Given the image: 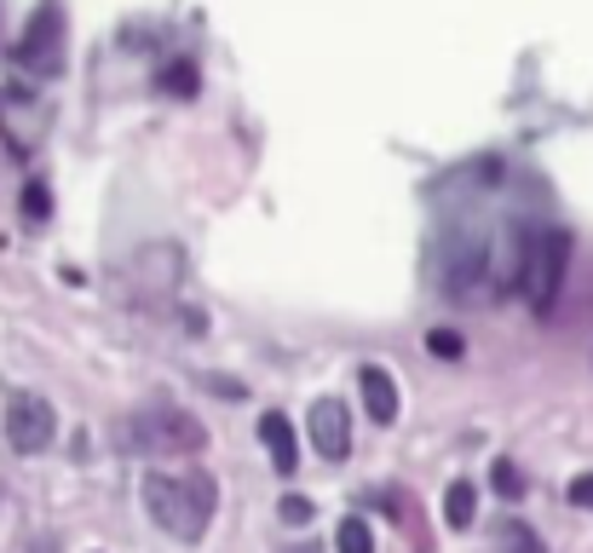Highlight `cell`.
<instances>
[{
	"mask_svg": "<svg viewBox=\"0 0 593 553\" xmlns=\"http://www.w3.org/2000/svg\"><path fill=\"white\" fill-rule=\"evenodd\" d=\"M564 254H571V237L564 231H536L530 248H525V265H519V289L536 312H548L559 300V283H564Z\"/></svg>",
	"mask_w": 593,
	"mask_h": 553,
	"instance_id": "obj_2",
	"label": "cell"
},
{
	"mask_svg": "<svg viewBox=\"0 0 593 553\" xmlns=\"http://www.w3.org/2000/svg\"><path fill=\"white\" fill-rule=\"evenodd\" d=\"M214 501H219V490H214V479L202 467H191V473H144V508L179 542H196L202 531H208Z\"/></svg>",
	"mask_w": 593,
	"mask_h": 553,
	"instance_id": "obj_1",
	"label": "cell"
},
{
	"mask_svg": "<svg viewBox=\"0 0 593 553\" xmlns=\"http://www.w3.org/2000/svg\"><path fill=\"white\" fill-rule=\"evenodd\" d=\"M23 214H30V219H46V185H30V191H23Z\"/></svg>",
	"mask_w": 593,
	"mask_h": 553,
	"instance_id": "obj_16",
	"label": "cell"
},
{
	"mask_svg": "<svg viewBox=\"0 0 593 553\" xmlns=\"http://www.w3.org/2000/svg\"><path fill=\"white\" fill-rule=\"evenodd\" d=\"M427 346L438 351V358H461V351H467V346H461V335H455V329H432V335H427Z\"/></svg>",
	"mask_w": 593,
	"mask_h": 553,
	"instance_id": "obj_14",
	"label": "cell"
},
{
	"mask_svg": "<svg viewBox=\"0 0 593 553\" xmlns=\"http://www.w3.org/2000/svg\"><path fill=\"white\" fill-rule=\"evenodd\" d=\"M260 444L271 449V467H277V473H294V467H300V449H294V426L282 421L277 410H271V415H260Z\"/></svg>",
	"mask_w": 593,
	"mask_h": 553,
	"instance_id": "obj_8",
	"label": "cell"
},
{
	"mask_svg": "<svg viewBox=\"0 0 593 553\" xmlns=\"http://www.w3.org/2000/svg\"><path fill=\"white\" fill-rule=\"evenodd\" d=\"M53 426H58L53 404L35 398V392H18L7 404V438H12V449H23V456H35V449L53 444Z\"/></svg>",
	"mask_w": 593,
	"mask_h": 553,
	"instance_id": "obj_4",
	"label": "cell"
},
{
	"mask_svg": "<svg viewBox=\"0 0 593 553\" xmlns=\"http://www.w3.org/2000/svg\"><path fill=\"white\" fill-rule=\"evenodd\" d=\"M18 58L30 69H41V75H53L64 64V12H58V0L35 7L30 30H23V41H18Z\"/></svg>",
	"mask_w": 593,
	"mask_h": 553,
	"instance_id": "obj_3",
	"label": "cell"
},
{
	"mask_svg": "<svg viewBox=\"0 0 593 553\" xmlns=\"http://www.w3.org/2000/svg\"><path fill=\"white\" fill-rule=\"evenodd\" d=\"M489 485H496L502 496H519L525 490V473L513 467V462H496V467H489Z\"/></svg>",
	"mask_w": 593,
	"mask_h": 553,
	"instance_id": "obj_13",
	"label": "cell"
},
{
	"mask_svg": "<svg viewBox=\"0 0 593 553\" xmlns=\"http://www.w3.org/2000/svg\"><path fill=\"white\" fill-rule=\"evenodd\" d=\"M571 508H593V473H582V479H571Z\"/></svg>",
	"mask_w": 593,
	"mask_h": 553,
	"instance_id": "obj_17",
	"label": "cell"
},
{
	"mask_svg": "<svg viewBox=\"0 0 593 553\" xmlns=\"http://www.w3.org/2000/svg\"><path fill=\"white\" fill-rule=\"evenodd\" d=\"M334 553H375V536L364 519H341V531H334Z\"/></svg>",
	"mask_w": 593,
	"mask_h": 553,
	"instance_id": "obj_10",
	"label": "cell"
},
{
	"mask_svg": "<svg viewBox=\"0 0 593 553\" xmlns=\"http://www.w3.org/2000/svg\"><path fill=\"white\" fill-rule=\"evenodd\" d=\"M162 93L191 98V93H196V69H191V64H168V69H162Z\"/></svg>",
	"mask_w": 593,
	"mask_h": 553,
	"instance_id": "obj_12",
	"label": "cell"
},
{
	"mask_svg": "<svg viewBox=\"0 0 593 553\" xmlns=\"http://www.w3.org/2000/svg\"><path fill=\"white\" fill-rule=\"evenodd\" d=\"M282 519L305 524V519H312V501H305V496H282Z\"/></svg>",
	"mask_w": 593,
	"mask_h": 553,
	"instance_id": "obj_15",
	"label": "cell"
},
{
	"mask_svg": "<svg viewBox=\"0 0 593 553\" xmlns=\"http://www.w3.org/2000/svg\"><path fill=\"white\" fill-rule=\"evenodd\" d=\"M502 553H541V536L530 531L525 519H507L502 524Z\"/></svg>",
	"mask_w": 593,
	"mask_h": 553,
	"instance_id": "obj_11",
	"label": "cell"
},
{
	"mask_svg": "<svg viewBox=\"0 0 593 553\" xmlns=\"http://www.w3.org/2000/svg\"><path fill=\"white\" fill-rule=\"evenodd\" d=\"M473 513H478V490H473L467 479H455V485L444 490V524H450V531H467Z\"/></svg>",
	"mask_w": 593,
	"mask_h": 553,
	"instance_id": "obj_9",
	"label": "cell"
},
{
	"mask_svg": "<svg viewBox=\"0 0 593 553\" xmlns=\"http://www.w3.org/2000/svg\"><path fill=\"white\" fill-rule=\"evenodd\" d=\"M312 444L323 462H346L352 456V415L341 398H323V404H312Z\"/></svg>",
	"mask_w": 593,
	"mask_h": 553,
	"instance_id": "obj_6",
	"label": "cell"
},
{
	"mask_svg": "<svg viewBox=\"0 0 593 553\" xmlns=\"http://www.w3.org/2000/svg\"><path fill=\"white\" fill-rule=\"evenodd\" d=\"M357 387H364V410H369L380 426L398 421V381H392V375H386L380 364H369L364 375H357Z\"/></svg>",
	"mask_w": 593,
	"mask_h": 553,
	"instance_id": "obj_7",
	"label": "cell"
},
{
	"mask_svg": "<svg viewBox=\"0 0 593 553\" xmlns=\"http://www.w3.org/2000/svg\"><path fill=\"white\" fill-rule=\"evenodd\" d=\"M133 438L144 449H202L208 444V433L191 421V415H173V410H157V415H139Z\"/></svg>",
	"mask_w": 593,
	"mask_h": 553,
	"instance_id": "obj_5",
	"label": "cell"
}]
</instances>
